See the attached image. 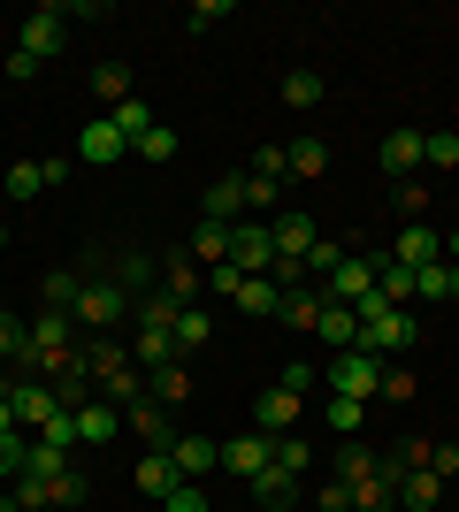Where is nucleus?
Wrapping results in <instances>:
<instances>
[{
    "instance_id": "nucleus-3",
    "label": "nucleus",
    "mask_w": 459,
    "mask_h": 512,
    "mask_svg": "<svg viewBox=\"0 0 459 512\" xmlns=\"http://www.w3.org/2000/svg\"><path fill=\"white\" fill-rule=\"evenodd\" d=\"M329 390H345V398H368V390H383V352H337L329 360Z\"/></svg>"
},
{
    "instance_id": "nucleus-18",
    "label": "nucleus",
    "mask_w": 459,
    "mask_h": 512,
    "mask_svg": "<svg viewBox=\"0 0 459 512\" xmlns=\"http://www.w3.org/2000/svg\"><path fill=\"white\" fill-rule=\"evenodd\" d=\"M192 260H199V268H222V260H230V222H207V214H199V230H192Z\"/></svg>"
},
{
    "instance_id": "nucleus-46",
    "label": "nucleus",
    "mask_w": 459,
    "mask_h": 512,
    "mask_svg": "<svg viewBox=\"0 0 459 512\" xmlns=\"http://www.w3.org/2000/svg\"><path fill=\"white\" fill-rule=\"evenodd\" d=\"M284 169H291L284 146H261V153H253V176H276V184H284Z\"/></svg>"
},
{
    "instance_id": "nucleus-28",
    "label": "nucleus",
    "mask_w": 459,
    "mask_h": 512,
    "mask_svg": "<svg viewBox=\"0 0 459 512\" xmlns=\"http://www.w3.org/2000/svg\"><path fill=\"white\" fill-rule=\"evenodd\" d=\"M77 291H85V276H77V268H46V306H54V314H69V306H77Z\"/></svg>"
},
{
    "instance_id": "nucleus-45",
    "label": "nucleus",
    "mask_w": 459,
    "mask_h": 512,
    "mask_svg": "<svg viewBox=\"0 0 459 512\" xmlns=\"http://www.w3.org/2000/svg\"><path fill=\"white\" fill-rule=\"evenodd\" d=\"M276 199H284L276 176H245V207H276Z\"/></svg>"
},
{
    "instance_id": "nucleus-37",
    "label": "nucleus",
    "mask_w": 459,
    "mask_h": 512,
    "mask_svg": "<svg viewBox=\"0 0 459 512\" xmlns=\"http://www.w3.org/2000/svg\"><path fill=\"white\" fill-rule=\"evenodd\" d=\"M131 153H138V161H176V130H169V123H153Z\"/></svg>"
},
{
    "instance_id": "nucleus-44",
    "label": "nucleus",
    "mask_w": 459,
    "mask_h": 512,
    "mask_svg": "<svg viewBox=\"0 0 459 512\" xmlns=\"http://www.w3.org/2000/svg\"><path fill=\"white\" fill-rule=\"evenodd\" d=\"M306 268H314V276H337V268H345V253H337V245H329V237H314V253H306Z\"/></svg>"
},
{
    "instance_id": "nucleus-19",
    "label": "nucleus",
    "mask_w": 459,
    "mask_h": 512,
    "mask_svg": "<svg viewBox=\"0 0 459 512\" xmlns=\"http://www.w3.org/2000/svg\"><path fill=\"white\" fill-rule=\"evenodd\" d=\"M314 337L337 344V352H352V344H360V321H352V306H329V299H322V321H314Z\"/></svg>"
},
{
    "instance_id": "nucleus-51",
    "label": "nucleus",
    "mask_w": 459,
    "mask_h": 512,
    "mask_svg": "<svg viewBox=\"0 0 459 512\" xmlns=\"http://www.w3.org/2000/svg\"><path fill=\"white\" fill-rule=\"evenodd\" d=\"M444 260H452V268H459V230H452V237H444Z\"/></svg>"
},
{
    "instance_id": "nucleus-35",
    "label": "nucleus",
    "mask_w": 459,
    "mask_h": 512,
    "mask_svg": "<svg viewBox=\"0 0 459 512\" xmlns=\"http://www.w3.org/2000/svg\"><path fill=\"white\" fill-rule=\"evenodd\" d=\"M421 161H437V169H459V130H421Z\"/></svg>"
},
{
    "instance_id": "nucleus-30",
    "label": "nucleus",
    "mask_w": 459,
    "mask_h": 512,
    "mask_svg": "<svg viewBox=\"0 0 459 512\" xmlns=\"http://www.w3.org/2000/svg\"><path fill=\"white\" fill-rule=\"evenodd\" d=\"M368 474H375V451H360V444L345 436V451H337V482H345V490H360Z\"/></svg>"
},
{
    "instance_id": "nucleus-4",
    "label": "nucleus",
    "mask_w": 459,
    "mask_h": 512,
    "mask_svg": "<svg viewBox=\"0 0 459 512\" xmlns=\"http://www.w3.org/2000/svg\"><path fill=\"white\" fill-rule=\"evenodd\" d=\"M123 153H131V138H123V130H115L108 115H100V123H85V130H77V161H85V169H115Z\"/></svg>"
},
{
    "instance_id": "nucleus-6",
    "label": "nucleus",
    "mask_w": 459,
    "mask_h": 512,
    "mask_svg": "<svg viewBox=\"0 0 459 512\" xmlns=\"http://www.w3.org/2000/svg\"><path fill=\"white\" fill-rule=\"evenodd\" d=\"M368 291H375V260H352V253H345V268L322 283V299H329V306H360Z\"/></svg>"
},
{
    "instance_id": "nucleus-12",
    "label": "nucleus",
    "mask_w": 459,
    "mask_h": 512,
    "mask_svg": "<svg viewBox=\"0 0 459 512\" xmlns=\"http://www.w3.org/2000/svg\"><path fill=\"white\" fill-rule=\"evenodd\" d=\"M391 260H398V268H429V260H444V237L421 230V222H406V230H398V245H391Z\"/></svg>"
},
{
    "instance_id": "nucleus-26",
    "label": "nucleus",
    "mask_w": 459,
    "mask_h": 512,
    "mask_svg": "<svg viewBox=\"0 0 459 512\" xmlns=\"http://www.w3.org/2000/svg\"><path fill=\"white\" fill-rule=\"evenodd\" d=\"M291 176H322L329 169V138H291Z\"/></svg>"
},
{
    "instance_id": "nucleus-49",
    "label": "nucleus",
    "mask_w": 459,
    "mask_h": 512,
    "mask_svg": "<svg viewBox=\"0 0 459 512\" xmlns=\"http://www.w3.org/2000/svg\"><path fill=\"white\" fill-rule=\"evenodd\" d=\"M39 69H46V62H31V54H23V46H16V54H8V77H16V85H31V77H39Z\"/></svg>"
},
{
    "instance_id": "nucleus-50",
    "label": "nucleus",
    "mask_w": 459,
    "mask_h": 512,
    "mask_svg": "<svg viewBox=\"0 0 459 512\" xmlns=\"http://www.w3.org/2000/svg\"><path fill=\"white\" fill-rule=\"evenodd\" d=\"M0 428H16V398H8V383H0Z\"/></svg>"
},
{
    "instance_id": "nucleus-31",
    "label": "nucleus",
    "mask_w": 459,
    "mask_h": 512,
    "mask_svg": "<svg viewBox=\"0 0 459 512\" xmlns=\"http://www.w3.org/2000/svg\"><path fill=\"white\" fill-rule=\"evenodd\" d=\"M284 321L291 329H314V321H322V291H299V283H291L284 291Z\"/></svg>"
},
{
    "instance_id": "nucleus-24",
    "label": "nucleus",
    "mask_w": 459,
    "mask_h": 512,
    "mask_svg": "<svg viewBox=\"0 0 459 512\" xmlns=\"http://www.w3.org/2000/svg\"><path fill=\"white\" fill-rule=\"evenodd\" d=\"M108 123H115V130H123V138H131V146H138V138H146V130L161 123V115H153V107H146V100H138V92H131V100H123V107H108Z\"/></svg>"
},
{
    "instance_id": "nucleus-25",
    "label": "nucleus",
    "mask_w": 459,
    "mask_h": 512,
    "mask_svg": "<svg viewBox=\"0 0 459 512\" xmlns=\"http://www.w3.org/2000/svg\"><path fill=\"white\" fill-rule=\"evenodd\" d=\"M169 352H176V329H138V344H131V360L146 367V375H153V367H169Z\"/></svg>"
},
{
    "instance_id": "nucleus-22",
    "label": "nucleus",
    "mask_w": 459,
    "mask_h": 512,
    "mask_svg": "<svg viewBox=\"0 0 459 512\" xmlns=\"http://www.w3.org/2000/svg\"><path fill=\"white\" fill-rule=\"evenodd\" d=\"M291 490H299V467H284V459H268V467L253 474V497H261V505H284Z\"/></svg>"
},
{
    "instance_id": "nucleus-13",
    "label": "nucleus",
    "mask_w": 459,
    "mask_h": 512,
    "mask_svg": "<svg viewBox=\"0 0 459 512\" xmlns=\"http://www.w3.org/2000/svg\"><path fill=\"white\" fill-rule=\"evenodd\" d=\"M23 54H31V62H54V54H62V8H39V16L23 23Z\"/></svg>"
},
{
    "instance_id": "nucleus-27",
    "label": "nucleus",
    "mask_w": 459,
    "mask_h": 512,
    "mask_svg": "<svg viewBox=\"0 0 459 512\" xmlns=\"http://www.w3.org/2000/svg\"><path fill=\"white\" fill-rule=\"evenodd\" d=\"M207 337H215V321H207V306H184V314H176V352H199Z\"/></svg>"
},
{
    "instance_id": "nucleus-29",
    "label": "nucleus",
    "mask_w": 459,
    "mask_h": 512,
    "mask_svg": "<svg viewBox=\"0 0 459 512\" xmlns=\"http://www.w3.org/2000/svg\"><path fill=\"white\" fill-rule=\"evenodd\" d=\"M414 299H452V260H429V268H414Z\"/></svg>"
},
{
    "instance_id": "nucleus-11",
    "label": "nucleus",
    "mask_w": 459,
    "mask_h": 512,
    "mask_svg": "<svg viewBox=\"0 0 459 512\" xmlns=\"http://www.w3.org/2000/svg\"><path fill=\"white\" fill-rule=\"evenodd\" d=\"M169 459H176V474L192 482V474H215V467H222V444H215V436H176Z\"/></svg>"
},
{
    "instance_id": "nucleus-36",
    "label": "nucleus",
    "mask_w": 459,
    "mask_h": 512,
    "mask_svg": "<svg viewBox=\"0 0 459 512\" xmlns=\"http://www.w3.org/2000/svg\"><path fill=\"white\" fill-rule=\"evenodd\" d=\"M0 192H8V199H39V192H46V169H39V161H16Z\"/></svg>"
},
{
    "instance_id": "nucleus-53",
    "label": "nucleus",
    "mask_w": 459,
    "mask_h": 512,
    "mask_svg": "<svg viewBox=\"0 0 459 512\" xmlns=\"http://www.w3.org/2000/svg\"><path fill=\"white\" fill-rule=\"evenodd\" d=\"M0 245H8V230H0Z\"/></svg>"
},
{
    "instance_id": "nucleus-8",
    "label": "nucleus",
    "mask_w": 459,
    "mask_h": 512,
    "mask_svg": "<svg viewBox=\"0 0 459 512\" xmlns=\"http://www.w3.org/2000/svg\"><path fill=\"white\" fill-rule=\"evenodd\" d=\"M230 306H238V314H253V321H276V314H284V283H276V276H245Z\"/></svg>"
},
{
    "instance_id": "nucleus-23",
    "label": "nucleus",
    "mask_w": 459,
    "mask_h": 512,
    "mask_svg": "<svg viewBox=\"0 0 459 512\" xmlns=\"http://www.w3.org/2000/svg\"><path fill=\"white\" fill-rule=\"evenodd\" d=\"M375 299H383V306H406V299H414V268H398V260H375Z\"/></svg>"
},
{
    "instance_id": "nucleus-52",
    "label": "nucleus",
    "mask_w": 459,
    "mask_h": 512,
    "mask_svg": "<svg viewBox=\"0 0 459 512\" xmlns=\"http://www.w3.org/2000/svg\"><path fill=\"white\" fill-rule=\"evenodd\" d=\"M452 299H459V268H452Z\"/></svg>"
},
{
    "instance_id": "nucleus-40",
    "label": "nucleus",
    "mask_w": 459,
    "mask_h": 512,
    "mask_svg": "<svg viewBox=\"0 0 459 512\" xmlns=\"http://www.w3.org/2000/svg\"><path fill=\"white\" fill-rule=\"evenodd\" d=\"M23 451H31V436H23V428H0V482L23 474Z\"/></svg>"
},
{
    "instance_id": "nucleus-41",
    "label": "nucleus",
    "mask_w": 459,
    "mask_h": 512,
    "mask_svg": "<svg viewBox=\"0 0 459 512\" xmlns=\"http://www.w3.org/2000/svg\"><path fill=\"white\" fill-rule=\"evenodd\" d=\"M284 100L291 107H314V100H322V77H314V69H291V77H284Z\"/></svg>"
},
{
    "instance_id": "nucleus-21",
    "label": "nucleus",
    "mask_w": 459,
    "mask_h": 512,
    "mask_svg": "<svg viewBox=\"0 0 459 512\" xmlns=\"http://www.w3.org/2000/svg\"><path fill=\"white\" fill-rule=\"evenodd\" d=\"M176 482H184V474H176L169 451H146V459H138V490H146V497H169Z\"/></svg>"
},
{
    "instance_id": "nucleus-47",
    "label": "nucleus",
    "mask_w": 459,
    "mask_h": 512,
    "mask_svg": "<svg viewBox=\"0 0 459 512\" xmlns=\"http://www.w3.org/2000/svg\"><path fill=\"white\" fill-rule=\"evenodd\" d=\"M161 505H169V512H215V505H207V497H199V490H192V482H176V490H169V497H161Z\"/></svg>"
},
{
    "instance_id": "nucleus-33",
    "label": "nucleus",
    "mask_w": 459,
    "mask_h": 512,
    "mask_svg": "<svg viewBox=\"0 0 459 512\" xmlns=\"http://www.w3.org/2000/svg\"><path fill=\"white\" fill-rule=\"evenodd\" d=\"M360 421H368V398H345V390H337V398H329V428H337V436H360Z\"/></svg>"
},
{
    "instance_id": "nucleus-48",
    "label": "nucleus",
    "mask_w": 459,
    "mask_h": 512,
    "mask_svg": "<svg viewBox=\"0 0 459 512\" xmlns=\"http://www.w3.org/2000/svg\"><path fill=\"white\" fill-rule=\"evenodd\" d=\"M115 268H123V291H138V283L153 276V260H146V253H123V260H115Z\"/></svg>"
},
{
    "instance_id": "nucleus-5",
    "label": "nucleus",
    "mask_w": 459,
    "mask_h": 512,
    "mask_svg": "<svg viewBox=\"0 0 459 512\" xmlns=\"http://www.w3.org/2000/svg\"><path fill=\"white\" fill-rule=\"evenodd\" d=\"M8 398H16V428H31V436H39V428L54 421V413H69V406H62V398H54L46 383H8Z\"/></svg>"
},
{
    "instance_id": "nucleus-34",
    "label": "nucleus",
    "mask_w": 459,
    "mask_h": 512,
    "mask_svg": "<svg viewBox=\"0 0 459 512\" xmlns=\"http://www.w3.org/2000/svg\"><path fill=\"white\" fill-rule=\"evenodd\" d=\"M92 92H100V100H108V107H123V100H131V69L100 62V69H92Z\"/></svg>"
},
{
    "instance_id": "nucleus-17",
    "label": "nucleus",
    "mask_w": 459,
    "mask_h": 512,
    "mask_svg": "<svg viewBox=\"0 0 459 512\" xmlns=\"http://www.w3.org/2000/svg\"><path fill=\"white\" fill-rule=\"evenodd\" d=\"M444 497V474H429V467H406V482H398V512H429Z\"/></svg>"
},
{
    "instance_id": "nucleus-16",
    "label": "nucleus",
    "mask_w": 459,
    "mask_h": 512,
    "mask_svg": "<svg viewBox=\"0 0 459 512\" xmlns=\"http://www.w3.org/2000/svg\"><path fill=\"white\" fill-rule=\"evenodd\" d=\"M238 207H245V176H222V184H207V199H199V214H207V222H230V230H238Z\"/></svg>"
},
{
    "instance_id": "nucleus-14",
    "label": "nucleus",
    "mask_w": 459,
    "mask_h": 512,
    "mask_svg": "<svg viewBox=\"0 0 459 512\" xmlns=\"http://www.w3.org/2000/svg\"><path fill=\"white\" fill-rule=\"evenodd\" d=\"M398 344H414V314H406V306L360 329V352H398Z\"/></svg>"
},
{
    "instance_id": "nucleus-32",
    "label": "nucleus",
    "mask_w": 459,
    "mask_h": 512,
    "mask_svg": "<svg viewBox=\"0 0 459 512\" xmlns=\"http://www.w3.org/2000/svg\"><path fill=\"white\" fill-rule=\"evenodd\" d=\"M131 428L146 436L153 451H169V421H161V406H153V398H138V406H131Z\"/></svg>"
},
{
    "instance_id": "nucleus-2",
    "label": "nucleus",
    "mask_w": 459,
    "mask_h": 512,
    "mask_svg": "<svg viewBox=\"0 0 459 512\" xmlns=\"http://www.w3.org/2000/svg\"><path fill=\"white\" fill-rule=\"evenodd\" d=\"M230 268H238V276H276V237H268V222H238V230H230Z\"/></svg>"
},
{
    "instance_id": "nucleus-20",
    "label": "nucleus",
    "mask_w": 459,
    "mask_h": 512,
    "mask_svg": "<svg viewBox=\"0 0 459 512\" xmlns=\"http://www.w3.org/2000/svg\"><path fill=\"white\" fill-rule=\"evenodd\" d=\"M146 398H153V406H184V398H192V375H184V367H153V375H146Z\"/></svg>"
},
{
    "instance_id": "nucleus-43",
    "label": "nucleus",
    "mask_w": 459,
    "mask_h": 512,
    "mask_svg": "<svg viewBox=\"0 0 459 512\" xmlns=\"http://www.w3.org/2000/svg\"><path fill=\"white\" fill-rule=\"evenodd\" d=\"M192 291H199V268H192V260H169V299L192 306Z\"/></svg>"
},
{
    "instance_id": "nucleus-1",
    "label": "nucleus",
    "mask_w": 459,
    "mask_h": 512,
    "mask_svg": "<svg viewBox=\"0 0 459 512\" xmlns=\"http://www.w3.org/2000/svg\"><path fill=\"white\" fill-rule=\"evenodd\" d=\"M123 314H131V291H123V283H85V291H77V306H69V321H77V329H115Z\"/></svg>"
},
{
    "instance_id": "nucleus-7",
    "label": "nucleus",
    "mask_w": 459,
    "mask_h": 512,
    "mask_svg": "<svg viewBox=\"0 0 459 512\" xmlns=\"http://www.w3.org/2000/svg\"><path fill=\"white\" fill-rule=\"evenodd\" d=\"M69 421H77V451H100V444H115V428H123V413H115L108 398H92V406H77Z\"/></svg>"
},
{
    "instance_id": "nucleus-10",
    "label": "nucleus",
    "mask_w": 459,
    "mask_h": 512,
    "mask_svg": "<svg viewBox=\"0 0 459 512\" xmlns=\"http://www.w3.org/2000/svg\"><path fill=\"white\" fill-rule=\"evenodd\" d=\"M375 161H383V176H398V184H406V176L421 169V130H391V138L375 146Z\"/></svg>"
},
{
    "instance_id": "nucleus-15",
    "label": "nucleus",
    "mask_w": 459,
    "mask_h": 512,
    "mask_svg": "<svg viewBox=\"0 0 459 512\" xmlns=\"http://www.w3.org/2000/svg\"><path fill=\"white\" fill-rule=\"evenodd\" d=\"M253 421H261V436H291V421H299V390H268L261 406H253Z\"/></svg>"
},
{
    "instance_id": "nucleus-9",
    "label": "nucleus",
    "mask_w": 459,
    "mask_h": 512,
    "mask_svg": "<svg viewBox=\"0 0 459 512\" xmlns=\"http://www.w3.org/2000/svg\"><path fill=\"white\" fill-rule=\"evenodd\" d=\"M268 459H276V436H261V428H253V436H238V444H222V467L245 474V482H253Z\"/></svg>"
},
{
    "instance_id": "nucleus-38",
    "label": "nucleus",
    "mask_w": 459,
    "mask_h": 512,
    "mask_svg": "<svg viewBox=\"0 0 459 512\" xmlns=\"http://www.w3.org/2000/svg\"><path fill=\"white\" fill-rule=\"evenodd\" d=\"M138 314V329H176V314H184V306L169 299V291H161V299H146V306H131Z\"/></svg>"
},
{
    "instance_id": "nucleus-42",
    "label": "nucleus",
    "mask_w": 459,
    "mask_h": 512,
    "mask_svg": "<svg viewBox=\"0 0 459 512\" xmlns=\"http://www.w3.org/2000/svg\"><path fill=\"white\" fill-rule=\"evenodd\" d=\"M23 344H31V321L0 314V360H23Z\"/></svg>"
},
{
    "instance_id": "nucleus-39",
    "label": "nucleus",
    "mask_w": 459,
    "mask_h": 512,
    "mask_svg": "<svg viewBox=\"0 0 459 512\" xmlns=\"http://www.w3.org/2000/svg\"><path fill=\"white\" fill-rule=\"evenodd\" d=\"M46 497H54V505H85V474H77V459H69V467L46 482Z\"/></svg>"
}]
</instances>
